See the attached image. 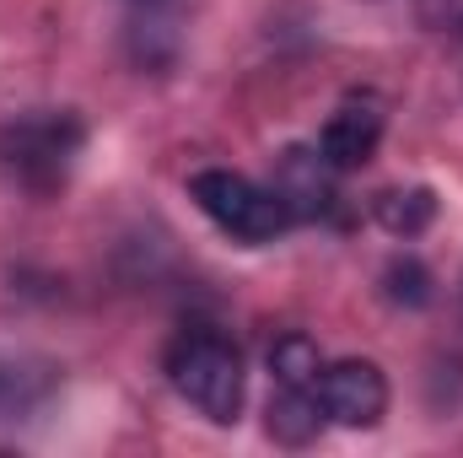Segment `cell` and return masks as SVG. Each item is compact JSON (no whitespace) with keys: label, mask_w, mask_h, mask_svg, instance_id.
<instances>
[{"label":"cell","mask_w":463,"mask_h":458,"mask_svg":"<svg viewBox=\"0 0 463 458\" xmlns=\"http://www.w3.org/2000/svg\"><path fill=\"white\" fill-rule=\"evenodd\" d=\"M324 405H318V388H291V383H275L269 394V437L286 443V448H307L318 432H324Z\"/></svg>","instance_id":"52a82bcc"},{"label":"cell","mask_w":463,"mask_h":458,"mask_svg":"<svg viewBox=\"0 0 463 458\" xmlns=\"http://www.w3.org/2000/svg\"><path fill=\"white\" fill-rule=\"evenodd\" d=\"M189 200L227 232L232 243H242V248L275 243L280 232L291 227L280 195L269 184H253V178L232 173V167H200V173H189Z\"/></svg>","instance_id":"7a4b0ae2"},{"label":"cell","mask_w":463,"mask_h":458,"mask_svg":"<svg viewBox=\"0 0 463 458\" xmlns=\"http://www.w3.org/2000/svg\"><path fill=\"white\" fill-rule=\"evenodd\" d=\"M458 27H463V22H458Z\"/></svg>","instance_id":"5bb4252c"},{"label":"cell","mask_w":463,"mask_h":458,"mask_svg":"<svg viewBox=\"0 0 463 458\" xmlns=\"http://www.w3.org/2000/svg\"><path fill=\"white\" fill-rule=\"evenodd\" d=\"M318 405L335 426H350V432H372L383 415H388V377L377 361H335L318 372Z\"/></svg>","instance_id":"277c9868"},{"label":"cell","mask_w":463,"mask_h":458,"mask_svg":"<svg viewBox=\"0 0 463 458\" xmlns=\"http://www.w3.org/2000/svg\"><path fill=\"white\" fill-rule=\"evenodd\" d=\"M335 178L340 173L329 167V157L318 146H286L275 157L269 189L280 195V205H286L291 222H324L335 211Z\"/></svg>","instance_id":"5b68a950"},{"label":"cell","mask_w":463,"mask_h":458,"mask_svg":"<svg viewBox=\"0 0 463 458\" xmlns=\"http://www.w3.org/2000/svg\"><path fill=\"white\" fill-rule=\"evenodd\" d=\"M81 140H87V129H81L76 114L38 109V114H22V119H11V124H0V162L22 184H33V189H54L71 173Z\"/></svg>","instance_id":"3957f363"},{"label":"cell","mask_w":463,"mask_h":458,"mask_svg":"<svg viewBox=\"0 0 463 458\" xmlns=\"http://www.w3.org/2000/svg\"><path fill=\"white\" fill-rule=\"evenodd\" d=\"M269 372H275V383H291V388H313L318 383V345L307 340L302 329H286L280 340L269 345Z\"/></svg>","instance_id":"9c48e42d"},{"label":"cell","mask_w":463,"mask_h":458,"mask_svg":"<svg viewBox=\"0 0 463 458\" xmlns=\"http://www.w3.org/2000/svg\"><path fill=\"white\" fill-rule=\"evenodd\" d=\"M167 383L184 405H194L216 426H232L242 415L248 372H242V350L222 329H184L167 345Z\"/></svg>","instance_id":"6da1fadb"},{"label":"cell","mask_w":463,"mask_h":458,"mask_svg":"<svg viewBox=\"0 0 463 458\" xmlns=\"http://www.w3.org/2000/svg\"><path fill=\"white\" fill-rule=\"evenodd\" d=\"M43 388H49V377H33V372H22V361H5L0 356V415L27 410Z\"/></svg>","instance_id":"7c38bea8"},{"label":"cell","mask_w":463,"mask_h":458,"mask_svg":"<svg viewBox=\"0 0 463 458\" xmlns=\"http://www.w3.org/2000/svg\"><path fill=\"white\" fill-rule=\"evenodd\" d=\"M420 16L431 27H453V22H463V0H420Z\"/></svg>","instance_id":"4fadbf2b"},{"label":"cell","mask_w":463,"mask_h":458,"mask_svg":"<svg viewBox=\"0 0 463 458\" xmlns=\"http://www.w3.org/2000/svg\"><path fill=\"white\" fill-rule=\"evenodd\" d=\"M178 11H184V0H129V33L140 43V60H146L151 38L178 43Z\"/></svg>","instance_id":"30bf717a"},{"label":"cell","mask_w":463,"mask_h":458,"mask_svg":"<svg viewBox=\"0 0 463 458\" xmlns=\"http://www.w3.org/2000/svg\"><path fill=\"white\" fill-rule=\"evenodd\" d=\"M383 291H388V302H399V308H426V302H431V270H426L415 253H404V259H393V264L383 270Z\"/></svg>","instance_id":"8fae6325"},{"label":"cell","mask_w":463,"mask_h":458,"mask_svg":"<svg viewBox=\"0 0 463 458\" xmlns=\"http://www.w3.org/2000/svg\"><path fill=\"white\" fill-rule=\"evenodd\" d=\"M372 216L393 237H420V232L437 222V195L426 184H410V189H383L372 200Z\"/></svg>","instance_id":"ba28073f"},{"label":"cell","mask_w":463,"mask_h":458,"mask_svg":"<svg viewBox=\"0 0 463 458\" xmlns=\"http://www.w3.org/2000/svg\"><path fill=\"white\" fill-rule=\"evenodd\" d=\"M383 124H388L383 103H377L372 92H355V98H345V103L329 114L324 135H318V151L329 157L335 173H355V167L372 162V151H377V140H383Z\"/></svg>","instance_id":"8992f818"}]
</instances>
